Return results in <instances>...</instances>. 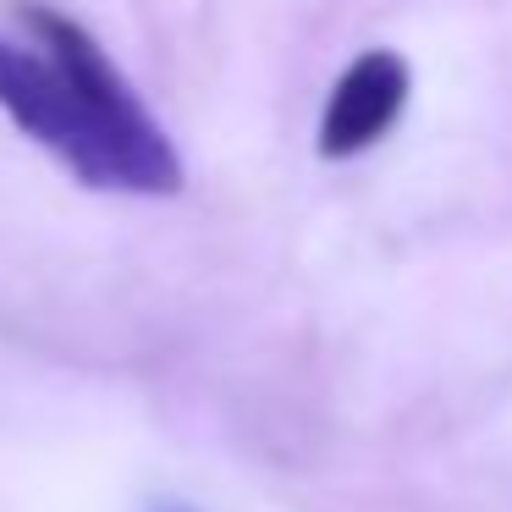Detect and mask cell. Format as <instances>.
Listing matches in <instances>:
<instances>
[{"mask_svg": "<svg viewBox=\"0 0 512 512\" xmlns=\"http://www.w3.org/2000/svg\"><path fill=\"white\" fill-rule=\"evenodd\" d=\"M0 111L83 188L133 199L182 193L171 133L100 39L50 0L12 6V34H0Z\"/></svg>", "mask_w": 512, "mask_h": 512, "instance_id": "6da1fadb", "label": "cell"}, {"mask_svg": "<svg viewBox=\"0 0 512 512\" xmlns=\"http://www.w3.org/2000/svg\"><path fill=\"white\" fill-rule=\"evenodd\" d=\"M413 72L397 50H364L342 67V78L331 83V100L320 116V155L325 160H353L364 149H375L380 138L397 127V116L408 111Z\"/></svg>", "mask_w": 512, "mask_h": 512, "instance_id": "7a4b0ae2", "label": "cell"}, {"mask_svg": "<svg viewBox=\"0 0 512 512\" xmlns=\"http://www.w3.org/2000/svg\"><path fill=\"white\" fill-rule=\"evenodd\" d=\"M166 512H182V507H166Z\"/></svg>", "mask_w": 512, "mask_h": 512, "instance_id": "3957f363", "label": "cell"}]
</instances>
